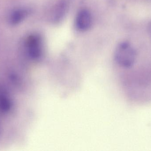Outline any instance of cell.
Returning <instances> with one entry per match:
<instances>
[{
  "instance_id": "ba28073f",
  "label": "cell",
  "mask_w": 151,
  "mask_h": 151,
  "mask_svg": "<svg viewBox=\"0 0 151 151\" xmlns=\"http://www.w3.org/2000/svg\"><path fill=\"white\" fill-rule=\"evenodd\" d=\"M2 134V128L1 126V124H0V138H1V136Z\"/></svg>"
},
{
  "instance_id": "52a82bcc",
  "label": "cell",
  "mask_w": 151,
  "mask_h": 151,
  "mask_svg": "<svg viewBox=\"0 0 151 151\" xmlns=\"http://www.w3.org/2000/svg\"><path fill=\"white\" fill-rule=\"evenodd\" d=\"M148 33H149V35L151 38V22L149 24L148 26Z\"/></svg>"
},
{
  "instance_id": "3957f363",
  "label": "cell",
  "mask_w": 151,
  "mask_h": 151,
  "mask_svg": "<svg viewBox=\"0 0 151 151\" xmlns=\"http://www.w3.org/2000/svg\"><path fill=\"white\" fill-rule=\"evenodd\" d=\"M93 18L89 11L86 9L81 10L75 19V26L77 29L82 32L89 30L92 26Z\"/></svg>"
},
{
  "instance_id": "277c9868",
  "label": "cell",
  "mask_w": 151,
  "mask_h": 151,
  "mask_svg": "<svg viewBox=\"0 0 151 151\" xmlns=\"http://www.w3.org/2000/svg\"><path fill=\"white\" fill-rule=\"evenodd\" d=\"M29 10L24 7H18L11 11L8 21L12 25H17L24 21L29 14Z\"/></svg>"
},
{
  "instance_id": "5b68a950",
  "label": "cell",
  "mask_w": 151,
  "mask_h": 151,
  "mask_svg": "<svg viewBox=\"0 0 151 151\" xmlns=\"http://www.w3.org/2000/svg\"><path fill=\"white\" fill-rule=\"evenodd\" d=\"M69 8V3L66 0H62L56 5L53 10L52 19L54 22H58L63 18Z\"/></svg>"
},
{
  "instance_id": "6da1fadb",
  "label": "cell",
  "mask_w": 151,
  "mask_h": 151,
  "mask_svg": "<svg viewBox=\"0 0 151 151\" xmlns=\"http://www.w3.org/2000/svg\"><path fill=\"white\" fill-rule=\"evenodd\" d=\"M114 59L121 66L131 68L135 63L137 52L129 43L123 42L118 44L114 51Z\"/></svg>"
},
{
  "instance_id": "8992f818",
  "label": "cell",
  "mask_w": 151,
  "mask_h": 151,
  "mask_svg": "<svg viewBox=\"0 0 151 151\" xmlns=\"http://www.w3.org/2000/svg\"><path fill=\"white\" fill-rule=\"evenodd\" d=\"M12 105V101L10 98L0 88V112H8L11 109Z\"/></svg>"
},
{
  "instance_id": "7a4b0ae2",
  "label": "cell",
  "mask_w": 151,
  "mask_h": 151,
  "mask_svg": "<svg viewBox=\"0 0 151 151\" xmlns=\"http://www.w3.org/2000/svg\"><path fill=\"white\" fill-rule=\"evenodd\" d=\"M25 49L29 58L37 60L41 58L43 53V40L38 34L28 35L24 43Z\"/></svg>"
}]
</instances>
